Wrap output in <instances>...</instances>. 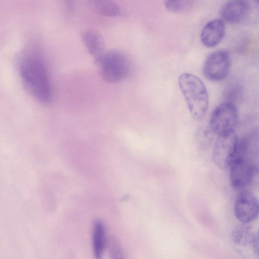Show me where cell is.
<instances>
[{"label":"cell","instance_id":"1","mask_svg":"<svg viewBox=\"0 0 259 259\" xmlns=\"http://www.w3.org/2000/svg\"><path fill=\"white\" fill-rule=\"evenodd\" d=\"M19 71L28 93L41 103H49L52 96L51 85L42 58L37 54L26 53L19 63Z\"/></svg>","mask_w":259,"mask_h":259},{"label":"cell","instance_id":"2","mask_svg":"<svg viewBox=\"0 0 259 259\" xmlns=\"http://www.w3.org/2000/svg\"><path fill=\"white\" fill-rule=\"evenodd\" d=\"M179 85L188 108L195 120L205 115L208 106V96L203 82L193 74L185 73L179 78Z\"/></svg>","mask_w":259,"mask_h":259},{"label":"cell","instance_id":"3","mask_svg":"<svg viewBox=\"0 0 259 259\" xmlns=\"http://www.w3.org/2000/svg\"><path fill=\"white\" fill-rule=\"evenodd\" d=\"M95 62L102 78L109 83L124 80L132 71L131 60L126 54L120 51H105Z\"/></svg>","mask_w":259,"mask_h":259},{"label":"cell","instance_id":"4","mask_svg":"<svg viewBox=\"0 0 259 259\" xmlns=\"http://www.w3.org/2000/svg\"><path fill=\"white\" fill-rule=\"evenodd\" d=\"M229 167L231 185L237 189L248 186L257 170L256 163L249 155L248 148L242 146H237Z\"/></svg>","mask_w":259,"mask_h":259},{"label":"cell","instance_id":"5","mask_svg":"<svg viewBox=\"0 0 259 259\" xmlns=\"http://www.w3.org/2000/svg\"><path fill=\"white\" fill-rule=\"evenodd\" d=\"M238 121V111L232 102H226L217 106L210 118L211 131L218 136L234 131Z\"/></svg>","mask_w":259,"mask_h":259},{"label":"cell","instance_id":"6","mask_svg":"<svg viewBox=\"0 0 259 259\" xmlns=\"http://www.w3.org/2000/svg\"><path fill=\"white\" fill-rule=\"evenodd\" d=\"M239 139L234 131L218 136L215 142L212 158L222 169L229 167L236 152Z\"/></svg>","mask_w":259,"mask_h":259},{"label":"cell","instance_id":"7","mask_svg":"<svg viewBox=\"0 0 259 259\" xmlns=\"http://www.w3.org/2000/svg\"><path fill=\"white\" fill-rule=\"evenodd\" d=\"M231 68V59L227 52L219 50L213 52L206 58L202 71L207 79L212 81L224 80Z\"/></svg>","mask_w":259,"mask_h":259},{"label":"cell","instance_id":"8","mask_svg":"<svg viewBox=\"0 0 259 259\" xmlns=\"http://www.w3.org/2000/svg\"><path fill=\"white\" fill-rule=\"evenodd\" d=\"M234 212L241 223H251L259 215L258 199L248 190L241 191L235 200Z\"/></svg>","mask_w":259,"mask_h":259},{"label":"cell","instance_id":"9","mask_svg":"<svg viewBox=\"0 0 259 259\" xmlns=\"http://www.w3.org/2000/svg\"><path fill=\"white\" fill-rule=\"evenodd\" d=\"M225 34V22L222 19H214L203 27L200 35L201 41L205 47L212 48L222 40Z\"/></svg>","mask_w":259,"mask_h":259},{"label":"cell","instance_id":"10","mask_svg":"<svg viewBox=\"0 0 259 259\" xmlns=\"http://www.w3.org/2000/svg\"><path fill=\"white\" fill-rule=\"evenodd\" d=\"M249 5L247 0H230L221 10L222 19L229 23H238L246 17Z\"/></svg>","mask_w":259,"mask_h":259},{"label":"cell","instance_id":"11","mask_svg":"<svg viewBox=\"0 0 259 259\" xmlns=\"http://www.w3.org/2000/svg\"><path fill=\"white\" fill-rule=\"evenodd\" d=\"M82 42L88 53L95 59L100 57L105 52L102 36L93 30H86L81 33Z\"/></svg>","mask_w":259,"mask_h":259},{"label":"cell","instance_id":"12","mask_svg":"<svg viewBox=\"0 0 259 259\" xmlns=\"http://www.w3.org/2000/svg\"><path fill=\"white\" fill-rule=\"evenodd\" d=\"M92 242L96 258H101L105 246V230L103 222L100 219L95 220L93 223Z\"/></svg>","mask_w":259,"mask_h":259},{"label":"cell","instance_id":"13","mask_svg":"<svg viewBox=\"0 0 259 259\" xmlns=\"http://www.w3.org/2000/svg\"><path fill=\"white\" fill-rule=\"evenodd\" d=\"M94 10L99 14L109 17H116L121 13L120 8L114 0H89Z\"/></svg>","mask_w":259,"mask_h":259},{"label":"cell","instance_id":"14","mask_svg":"<svg viewBox=\"0 0 259 259\" xmlns=\"http://www.w3.org/2000/svg\"><path fill=\"white\" fill-rule=\"evenodd\" d=\"M238 225L232 232L234 242L240 245L246 246L252 244L254 233L250 223H243Z\"/></svg>","mask_w":259,"mask_h":259},{"label":"cell","instance_id":"15","mask_svg":"<svg viewBox=\"0 0 259 259\" xmlns=\"http://www.w3.org/2000/svg\"><path fill=\"white\" fill-rule=\"evenodd\" d=\"M193 0H164L166 9L172 13H180L187 10Z\"/></svg>","mask_w":259,"mask_h":259},{"label":"cell","instance_id":"16","mask_svg":"<svg viewBox=\"0 0 259 259\" xmlns=\"http://www.w3.org/2000/svg\"><path fill=\"white\" fill-rule=\"evenodd\" d=\"M109 251L111 255L113 256V258H121V252L119 248L118 244L114 241L111 240L109 245Z\"/></svg>","mask_w":259,"mask_h":259},{"label":"cell","instance_id":"17","mask_svg":"<svg viewBox=\"0 0 259 259\" xmlns=\"http://www.w3.org/2000/svg\"><path fill=\"white\" fill-rule=\"evenodd\" d=\"M251 245L255 253L259 256V230L254 234Z\"/></svg>","mask_w":259,"mask_h":259},{"label":"cell","instance_id":"18","mask_svg":"<svg viewBox=\"0 0 259 259\" xmlns=\"http://www.w3.org/2000/svg\"><path fill=\"white\" fill-rule=\"evenodd\" d=\"M256 2H259V0H255Z\"/></svg>","mask_w":259,"mask_h":259}]
</instances>
